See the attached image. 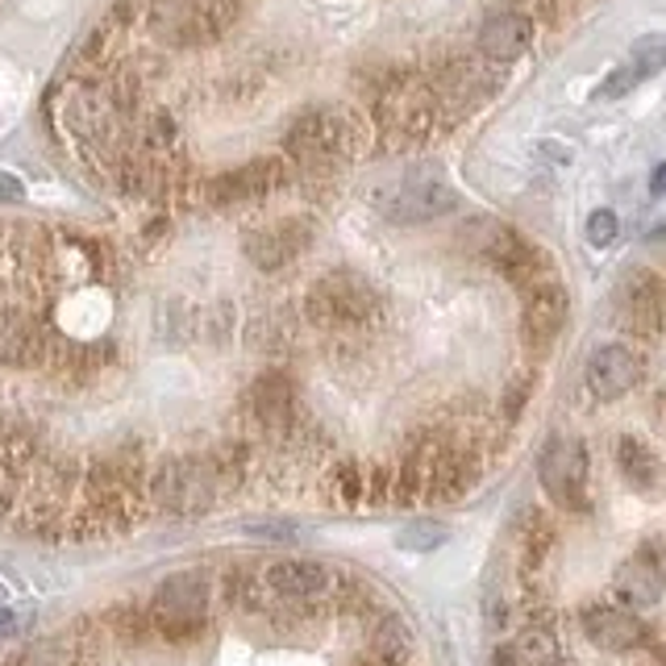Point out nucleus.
I'll list each match as a JSON object with an SVG mask.
<instances>
[{
  "label": "nucleus",
  "mask_w": 666,
  "mask_h": 666,
  "mask_svg": "<svg viewBox=\"0 0 666 666\" xmlns=\"http://www.w3.org/2000/svg\"><path fill=\"white\" fill-rule=\"evenodd\" d=\"M284 146L305 167L342 163V158H359L371 151V125L355 109H312V113L291 121Z\"/></svg>",
  "instance_id": "1"
},
{
  "label": "nucleus",
  "mask_w": 666,
  "mask_h": 666,
  "mask_svg": "<svg viewBox=\"0 0 666 666\" xmlns=\"http://www.w3.org/2000/svg\"><path fill=\"white\" fill-rule=\"evenodd\" d=\"M217 492L222 475L213 454H172L151 471V504L167 516H205Z\"/></svg>",
  "instance_id": "2"
},
{
  "label": "nucleus",
  "mask_w": 666,
  "mask_h": 666,
  "mask_svg": "<svg viewBox=\"0 0 666 666\" xmlns=\"http://www.w3.org/2000/svg\"><path fill=\"white\" fill-rule=\"evenodd\" d=\"M305 317L321 329H355L379 317V291L359 271L321 275L305 296Z\"/></svg>",
  "instance_id": "3"
},
{
  "label": "nucleus",
  "mask_w": 666,
  "mask_h": 666,
  "mask_svg": "<svg viewBox=\"0 0 666 666\" xmlns=\"http://www.w3.org/2000/svg\"><path fill=\"white\" fill-rule=\"evenodd\" d=\"M433 121H438V92L429 84H421V80L400 75V80H392V84L379 92L376 125L392 146L426 142L433 134Z\"/></svg>",
  "instance_id": "4"
},
{
  "label": "nucleus",
  "mask_w": 666,
  "mask_h": 666,
  "mask_svg": "<svg viewBox=\"0 0 666 666\" xmlns=\"http://www.w3.org/2000/svg\"><path fill=\"white\" fill-rule=\"evenodd\" d=\"M154 633L167 642H192L208 621V580L201 571H180L158 583L151 600Z\"/></svg>",
  "instance_id": "5"
},
{
  "label": "nucleus",
  "mask_w": 666,
  "mask_h": 666,
  "mask_svg": "<svg viewBox=\"0 0 666 666\" xmlns=\"http://www.w3.org/2000/svg\"><path fill=\"white\" fill-rule=\"evenodd\" d=\"M537 479L559 509H587V445L580 438H550L537 459Z\"/></svg>",
  "instance_id": "6"
},
{
  "label": "nucleus",
  "mask_w": 666,
  "mask_h": 666,
  "mask_svg": "<svg viewBox=\"0 0 666 666\" xmlns=\"http://www.w3.org/2000/svg\"><path fill=\"white\" fill-rule=\"evenodd\" d=\"M288 184V163L275 158V154H263V158H250L234 172L213 175L205 184V201L217 208H234V205H258Z\"/></svg>",
  "instance_id": "7"
},
{
  "label": "nucleus",
  "mask_w": 666,
  "mask_h": 666,
  "mask_svg": "<svg viewBox=\"0 0 666 666\" xmlns=\"http://www.w3.org/2000/svg\"><path fill=\"white\" fill-rule=\"evenodd\" d=\"M459 208V192L450 188L438 167H412L400 184H396L392 201H388V217L400 225H417V222H438L445 213Z\"/></svg>",
  "instance_id": "8"
},
{
  "label": "nucleus",
  "mask_w": 666,
  "mask_h": 666,
  "mask_svg": "<svg viewBox=\"0 0 666 666\" xmlns=\"http://www.w3.org/2000/svg\"><path fill=\"white\" fill-rule=\"evenodd\" d=\"M616 321L625 334L642 338V342H654L663 338L666 325V291L658 284L654 271H629L621 279V291H616Z\"/></svg>",
  "instance_id": "9"
},
{
  "label": "nucleus",
  "mask_w": 666,
  "mask_h": 666,
  "mask_svg": "<svg viewBox=\"0 0 666 666\" xmlns=\"http://www.w3.org/2000/svg\"><path fill=\"white\" fill-rule=\"evenodd\" d=\"M312 246V222L308 217H284V222H271L263 229H250L242 250L255 263L258 271H279L296 258L305 255Z\"/></svg>",
  "instance_id": "10"
},
{
  "label": "nucleus",
  "mask_w": 666,
  "mask_h": 666,
  "mask_svg": "<svg viewBox=\"0 0 666 666\" xmlns=\"http://www.w3.org/2000/svg\"><path fill=\"white\" fill-rule=\"evenodd\" d=\"M483 255H488V263H492L504 279H513L516 288H525V291L550 279V258L542 255L530 238H521L516 229L495 225L492 234H488V242H483Z\"/></svg>",
  "instance_id": "11"
},
{
  "label": "nucleus",
  "mask_w": 666,
  "mask_h": 666,
  "mask_svg": "<svg viewBox=\"0 0 666 666\" xmlns=\"http://www.w3.org/2000/svg\"><path fill=\"white\" fill-rule=\"evenodd\" d=\"M642 371H646V362L633 346H600L587 362V388L596 400H621L642 383Z\"/></svg>",
  "instance_id": "12"
},
{
  "label": "nucleus",
  "mask_w": 666,
  "mask_h": 666,
  "mask_svg": "<svg viewBox=\"0 0 666 666\" xmlns=\"http://www.w3.org/2000/svg\"><path fill=\"white\" fill-rule=\"evenodd\" d=\"M566 312H571V300H566V288L559 279H546L537 288L525 291V312H521V334L533 350H546L554 346V338L563 334Z\"/></svg>",
  "instance_id": "13"
},
{
  "label": "nucleus",
  "mask_w": 666,
  "mask_h": 666,
  "mask_svg": "<svg viewBox=\"0 0 666 666\" xmlns=\"http://www.w3.org/2000/svg\"><path fill=\"white\" fill-rule=\"evenodd\" d=\"M583 633L596 649H608V654H629V649L646 646V625L642 616L629 613V608H616V604H592L583 613Z\"/></svg>",
  "instance_id": "14"
},
{
  "label": "nucleus",
  "mask_w": 666,
  "mask_h": 666,
  "mask_svg": "<svg viewBox=\"0 0 666 666\" xmlns=\"http://www.w3.org/2000/svg\"><path fill=\"white\" fill-rule=\"evenodd\" d=\"M329 566L312 563V559H279L263 571V587L279 600H291V604H308V600H321L329 592Z\"/></svg>",
  "instance_id": "15"
},
{
  "label": "nucleus",
  "mask_w": 666,
  "mask_h": 666,
  "mask_svg": "<svg viewBox=\"0 0 666 666\" xmlns=\"http://www.w3.org/2000/svg\"><path fill=\"white\" fill-rule=\"evenodd\" d=\"M663 587H666V571L649 550H637L633 559H625V563L616 566L613 575V592L621 596L625 608H654L663 600Z\"/></svg>",
  "instance_id": "16"
},
{
  "label": "nucleus",
  "mask_w": 666,
  "mask_h": 666,
  "mask_svg": "<svg viewBox=\"0 0 666 666\" xmlns=\"http://www.w3.org/2000/svg\"><path fill=\"white\" fill-rule=\"evenodd\" d=\"M250 412L267 433H284L296 417V388L284 371H263L250 383Z\"/></svg>",
  "instance_id": "17"
},
{
  "label": "nucleus",
  "mask_w": 666,
  "mask_h": 666,
  "mask_svg": "<svg viewBox=\"0 0 666 666\" xmlns=\"http://www.w3.org/2000/svg\"><path fill=\"white\" fill-rule=\"evenodd\" d=\"M530 38H533V21L525 13H495L479 30V54L492 59V63H513V59L525 54Z\"/></svg>",
  "instance_id": "18"
},
{
  "label": "nucleus",
  "mask_w": 666,
  "mask_h": 666,
  "mask_svg": "<svg viewBox=\"0 0 666 666\" xmlns=\"http://www.w3.org/2000/svg\"><path fill=\"white\" fill-rule=\"evenodd\" d=\"M559 654H563L559 637L542 625H533L495 649V666H559Z\"/></svg>",
  "instance_id": "19"
},
{
  "label": "nucleus",
  "mask_w": 666,
  "mask_h": 666,
  "mask_svg": "<svg viewBox=\"0 0 666 666\" xmlns=\"http://www.w3.org/2000/svg\"><path fill=\"white\" fill-rule=\"evenodd\" d=\"M616 467H621L625 483L637 488V492L658 488V479H663V462H658V454H654L646 442H637V438H621V442H616Z\"/></svg>",
  "instance_id": "20"
},
{
  "label": "nucleus",
  "mask_w": 666,
  "mask_h": 666,
  "mask_svg": "<svg viewBox=\"0 0 666 666\" xmlns=\"http://www.w3.org/2000/svg\"><path fill=\"white\" fill-rule=\"evenodd\" d=\"M371 654H376L379 663H392L400 666L404 658L412 654V637L409 629L396 621V616H388V621H379L376 633H371Z\"/></svg>",
  "instance_id": "21"
},
{
  "label": "nucleus",
  "mask_w": 666,
  "mask_h": 666,
  "mask_svg": "<svg viewBox=\"0 0 666 666\" xmlns=\"http://www.w3.org/2000/svg\"><path fill=\"white\" fill-rule=\"evenodd\" d=\"M629 68L637 71V80H649V75H658L666 68V38L663 34H646L633 42V54H629Z\"/></svg>",
  "instance_id": "22"
},
{
  "label": "nucleus",
  "mask_w": 666,
  "mask_h": 666,
  "mask_svg": "<svg viewBox=\"0 0 666 666\" xmlns=\"http://www.w3.org/2000/svg\"><path fill=\"white\" fill-rule=\"evenodd\" d=\"M442 542H445V530L433 525V521H412L409 530H400V550H412V554L438 550Z\"/></svg>",
  "instance_id": "23"
},
{
  "label": "nucleus",
  "mask_w": 666,
  "mask_h": 666,
  "mask_svg": "<svg viewBox=\"0 0 666 666\" xmlns=\"http://www.w3.org/2000/svg\"><path fill=\"white\" fill-rule=\"evenodd\" d=\"M616 234H621V222H616L613 208H596V213L587 217V242H592V246L604 250V246H613L616 242Z\"/></svg>",
  "instance_id": "24"
},
{
  "label": "nucleus",
  "mask_w": 666,
  "mask_h": 666,
  "mask_svg": "<svg viewBox=\"0 0 666 666\" xmlns=\"http://www.w3.org/2000/svg\"><path fill=\"white\" fill-rule=\"evenodd\" d=\"M637 84H642V80H637V71L625 63V68H616L613 75H608V80L600 84L596 96H600V101H621V96H625V92H633Z\"/></svg>",
  "instance_id": "25"
},
{
  "label": "nucleus",
  "mask_w": 666,
  "mask_h": 666,
  "mask_svg": "<svg viewBox=\"0 0 666 666\" xmlns=\"http://www.w3.org/2000/svg\"><path fill=\"white\" fill-rule=\"evenodd\" d=\"M334 483H338V495H342V504H355L362 495V475L355 462H342L338 467V475H334Z\"/></svg>",
  "instance_id": "26"
},
{
  "label": "nucleus",
  "mask_w": 666,
  "mask_h": 666,
  "mask_svg": "<svg viewBox=\"0 0 666 666\" xmlns=\"http://www.w3.org/2000/svg\"><path fill=\"white\" fill-rule=\"evenodd\" d=\"M18 201H25L21 180H13V175H0V205H18Z\"/></svg>",
  "instance_id": "27"
},
{
  "label": "nucleus",
  "mask_w": 666,
  "mask_h": 666,
  "mask_svg": "<svg viewBox=\"0 0 666 666\" xmlns=\"http://www.w3.org/2000/svg\"><path fill=\"white\" fill-rule=\"evenodd\" d=\"M250 537H275V542H288V537H296V530L291 525H250Z\"/></svg>",
  "instance_id": "28"
},
{
  "label": "nucleus",
  "mask_w": 666,
  "mask_h": 666,
  "mask_svg": "<svg viewBox=\"0 0 666 666\" xmlns=\"http://www.w3.org/2000/svg\"><path fill=\"white\" fill-rule=\"evenodd\" d=\"M21 629V616L13 608H0V637H9V633Z\"/></svg>",
  "instance_id": "29"
},
{
  "label": "nucleus",
  "mask_w": 666,
  "mask_h": 666,
  "mask_svg": "<svg viewBox=\"0 0 666 666\" xmlns=\"http://www.w3.org/2000/svg\"><path fill=\"white\" fill-rule=\"evenodd\" d=\"M649 192H654V196H666V163L654 167V175H649Z\"/></svg>",
  "instance_id": "30"
},
{
  "label": "nucleus",
  "mask_w": 666,
  "mask_h": 666,
  "mask_svg": "<svg viewBox=\"0 0 666 666\" xmlns=\"http://www.w3.org/2000/svg\"><path fill=\"white\" fill-rule=\"evenodd\" d=\"M359 666H392V663H379V658H367V663H359Z\"/></svg>",
  "instance_id": "31"
}]
</instances>
